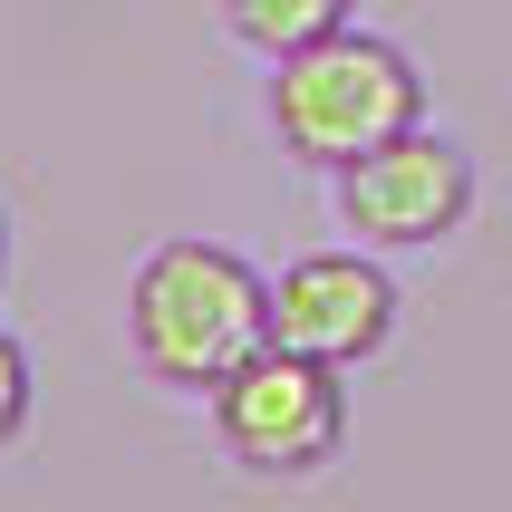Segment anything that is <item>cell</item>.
Here are the masks:
<instances>
[{
	"mask_svg": "<svg viewBox=\"0 0 512 512\" xmlns=\"http://www.w3.org/2000/svg\"><path fill=\"white\" fill-rule=\"evenodd\" d=\"M126 368L165 397L203 406L261 339H271V271L213 242V232H165L145 242L136 271H126Z\"/></svg>",
	"mask_w": 512,
	"mask_h": 512,
	"instance_id": "obj_1",
	"label": "cell"
},
{
	"mask_svg": "<svg viewBox=\"0 0 512 512\" xmlns=\"http://www.w3.org/2000/svg\"><path fill=\"white\" fill-rule=\"evenodd\" d=\"M435 97H426V68H416V49L406 39H387V29L348 20L329 29V39H310V49L271 58V78H261V126H271V145H281L300 174H348L358 155H377L387 136H406V126H426Z\"/></svg>",
	"mask_w": 512,
	"mask_h": 512,
	"instance_id": "obj_2",
	"label": "cell"
},
{
	"mask_svg": "<svg viewBox=\"0 0 512 512\" xmlns=\"http://www.w3.org/2000/svg\"><path fill=\"white\" fill-rule=\"evenodd\" d=\"M203 426H213V455L232 474H252V484H319L348 455V368L261 339L203 397Z\"/></svg>",
	"mask_w": 512,
	"mask_h": 512,
	"instance_id": "obj_3",
	"label": "cell"
},
{
	"mask_svg": "<svg viewBox=\"0 0 512 512\" xmlns=\"http://www.w3.org/2000/svg\"><path fill=\"white\" fill-rule=\"evenodd\" d=\"M474 203H484V165H474V145L455 126H406L387 136L377 155H358L348 174H329V223L348 242H368V252H445L464 223H474Z\"/></svg>",
	"mask_w": 512,
	"mask_h": 512,
	"instance_id": "obj_4",
	"label": "cell"
},
{
	"mask_svg": "<svg viewBox=\"0 0 512 512\" xmlns=\"http://www.w3.org/2000/svg\"><path fill=\"white\" fill-rule=\"evenodd\" d=\"M397 319H406L397 271L368 242H319V252H290L271 271V339L300 348V358L368 368V358H387Z\"/></svg>",
	"mask_w": 512,
	"mask_h": 512,
	"instance_id": "obj_5",
	"label": "cell"
},
{
	"mask_svg": "<svg viewBox=\"0 0 512 512\" xmlns=\"http://www.w3.org/2000/svg\"><path fill=\"white\" fill-rule=\"evenodd\" d=\"M213 20H223L232 49H252L261 68L290 49H310V39H329V29L358 20V0H213Z\"/></svg>",
	"mask_w": 512,
	"mask_h": 512,
	"instance_id": "obj_6",
	"label": "cell"
},
{
	"mask_svg": "<svg viewBox=\"0 0 512 512\" xmlns=\"http://www.w3.org/2000/svg\"><path fill=\"white\" fill-rule=\"evenodd\" d=\"M29 406H39V377H29V348L0 329V455L29 435Z\"/></svg>",
	"mask_w": 512,
	"mask_h": 512,
	"instance_id": "obj_7",
	"label": "cell"
},
{
	"mask_svg": "<svg viewBox=\"0 0 512 512\" xmlns=\"http://www.w3.org/2000/svg\"><path fill=\"white\" fill-rule=\"evenodd\" d=\"M0 281H10V203H0Z\"/></svg>",
	"mask_w": 512,
	"mask_h": 512,
	"instance_id": "obj_8",
	"label": "cell"
}]
</instances>
